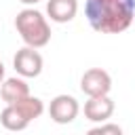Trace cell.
<instances>
[{"label":"cell","mask_w":135,"mask_h":135,"mask_svg":"<svg viewBox=\"0 0 135 135\" xmlns=\"http://www.w3.org/2000/svg\"><path fill=\"white\" fill-rule=\"evenodd\" d=\"M84 15L99 34H120L135 19V0H86Z\"/></svg>","instance_id":"1"},{"label":"cell","mask_w":135,"mask_h":135,"mask_svg":"<svg viewBox=\"0 0 135 135\" xmlns=\"http://www.w3.org/2000/svg\"><path fill=\"white\" fill-rule=\"evenodd\" d=\"M15 30L27 46L42 49L51 40V25L46 17L36 8H23L15 17Z\"/></svg>","instance_id":"2"},{"label":"cell","mask_w":135,"mask_h":135,"mask_svg":"<svg viewBox=\"0 0 135 135\" xmlns=\"http://www.w3.org/2000/svg\"><path fill=\"white\" fill-rule=\"evenodd\" d=\"M13 68L19 76L23 78H36L40 76L42 68H44V61H42V55L34 49V46H23L15 53L13 57Z\"/></svg>","instance_id":"3"},{"label":"cell","mask_w":135,"mask_h":135,"mask_svg":"<svg viewBox=\"0 0 135 135\" xmlns=\"http://www.w3.org/2000/svg\"><path fill=\"white\" fill-rule=\"evenodd\" d=\"M80 91L86 97L110 95L112 91V76L101 68H89L80 78Z\"/></svg>","instance_id":"4"},{"label":"cell","mask_w":135,"mask_h":135,"mask_svg":"<svg viewBox=\"0 0 135 135\" xmlns=\"http://www.w3.org/2000/svg\"><path fill=\"white\" fill-rule=\"evenodd\" d=\"M78 112H80V105H78L76 97H72V95H57L49 103V116L57 124H70V122H74L76 116H78Z\"/></svg>","instance_id":"5"},{"label":"cell","mask_w":135,"mask_h":135,"mask_svg":"<svg viewBox=\"0 0 135 135\" xmlns=\"http://www.w3.org/2000/svg\"><path fill=\"white\" fill-rule=\"evenodd\" d=\"M114 101L110 95H99V97H89L84 101V118L91 122H105L114 114Z\"/></svg>","instance_id":"6"},{"label":"cell","mask_w":135,"mask_h":135,"mask_svg":"<svg viewBox=\"0 0 135 135\" xmlns=\"http://www.w3.org/2000/svg\"><path fill=\"white\" fill-rule=\"evenodd\" d=\"M78 13V0H49L46 15L55 23H70Z\"/></svg>","instance_id":"7"},{"label":"cell","mask_w":135,"mask_h":135,"mask_svg":"<svg viewBox=\"0 0 135 135\" xmlns=\"http://www.w3.org/2000/svg\"><path fill=\"white\" fill-rule=\"evenodd\" d=\"M27 95H30V84L23 80V76L21 78H17V76L4 78L2 84H0V97H2L4 103H17Z\"/></svg>","instance_id":"8"},{"label":"cell","mask_w":135,"mask_h":135,"mask_svg":"<svg viewBox=\"0 0 135 135\" xmlns=\"http://www.w3.org/2000/svg\"><path fill=\"white\" fill-rule=\"evenodd\" d=\"M0 122L6 131H23L32 122L15 103H6V108L0 112Z\"/></svg>","instance_id":"9"},{"label":"cell","mask_w":135,"mask_h":135,"mask_svg":"<svg viewBox=\"0 0 135 135\" xmlns=\"http://www.w3.org/2000/svg\"><path fill=\"white\" fill-rule=\"evenodd\" d=\"M30 120H36V118H40L42 116V112H44V103H42V99L40 97H34V95H27V97H23L21 101H17L15 103Z\"/></svg>","instance_id":"10"},{"label":"cell","mask_w":135,"mask_h":135,"mask_svg":"<svg viewBox=\"0 0 135 135\" xmlns=\"http://www.w3.org/2000/svg\"><path fill=\"white\" fill-rule=\"evenodd\" d=\"M89 135H122V127L112 122H97V127L89 129Z\"/></svg>","instance_id":"11"},{"label":"cell","mask_w":135,"mask_h":135,"mask_svg":"<svg viewBox=\"0 0 135 135\" xmlns=\"http://www.w3.org/2000/svg\"><path fill=\"white\" fill-rule=\"evenodd\" d=\"M2 80H4V63L0 61V84H2Z\"/></svg>","instance_id":"12"},{"label":"cell","mask_w":135,"mask_h":135,"mask_svg":"<svg viewBox=\"0 0 135 135\" xmlns=\"http://www.w3.org/2000/svg\"><path fill=\"white\" fill-rule=\"evenodd\" d=\"M19 2H23V4H36V2H40V0H19Z\"/></svg>","instance_id":"13"}]
</instances>
